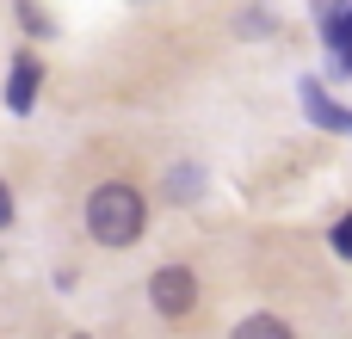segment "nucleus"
I'll return each instance as SVG.
<instances>
[{
    "label": "nucleus",
    "mask_w": 352,
    "mask_h": 339,
    "mask_svg": "<svg viewBox=\"0 0 352 339\" xmlns=\"http://www.w3.org/2000/svg\"><path fill=\"white\" fill-rule=\"evenodd\" d=\"M142 229H148V204H142L136 185L111 179V185H99V191L87 198V235H93L99 247H136Z\"/></svg>",
    "instance_id": "nucleus-1"
},
{
    "label": "nucleus",
    "mask_w": 352,
    "mask_h": 339,
    "mask_svg": "<svg viewBox=\"0 0 352 339\" xmlns=\"http://www.w3.org/2000/svg\"><path fill=\"white\" fill-rule=\"evenodd\" d=\"M148 303H155V315L179 321V315H192V303H198V278H192L186 266H161V272L148 278Z\"/></svg>",
    "instance_id": "nucleus-2"
},
{
    "label": "nucleus",
    "mask_w": 352,
    "mask_h": 339,
    "mask_svg": "<svg viewBox=\"0 0 352 339\" xmlns=\"http://www.w3.org/2000/svg\"><path fill=\"white\" fill-rule=\"evenodd\" d=\"M37 86H43V68H37V56H12V80H6V111H12V117H25V111L37 105Z\"/></svg>",
    "instance_id": "nucleus-3"
},
{
    "label": "nucleus",
    "mask_w": 352,
    "mask_h": 339,
    "mask_svg": "<svg viewBox=\"0 0 352 339\" xmlns=\"http://www.w3.org/2000/svg\"><path fill=\"white\" fill-rule=\"evenodd\" d=\"M303 111H309L322 130H334V136H352V111H346V105H334V99L322 93V80H303Z\"/></svg>",
    "instance_id": "nucleus-4"
},
{
    "label": "nucleus",
    "mask_w": 352,
    "mask_h": 339,
    "mask_svg": "<svg viewBox=\"0 0 352 339\" xmlns=\"http://www.w3.org/2000/svg\"><path fill=\"white\" fill-rule=\"evenodd\" d=\"M235 339H291V327H285L278 315H248V321L235 327Z\"/></svg>",
    "instance_id": "nucleus-5"
},
{
    "label": "nucleus",
    "mask_w": 352,
    "mask_h": 339,
    "mask_svg": "<svg viewBox=\"0 0 352 339\" xmlns=\"http://www.w3.org/2000/svg\"><path fill=\"white\" fill-rule=\"evenodd\" d=\"M328 43H334V56H340V62H352V6H340V12H334Z\"/></svg>",
    "instance_id": "nucleus-6"
},
{
    "label": "nucleus",
    "mask_w": 352,
    "mask_h": 339,
    "mask_svg": "<svg viewBox=\"0 0 352 339\" xmlns=\"http://www.w3.org/2000/svg\"><path fill=\"white\" fill-rule=\"evenodd\" d=\"M198 185H204V179H198V167H179V179L167 173V198H198Z\"/></svg>",
    "instance_id": "nucleus-7"
},
{
    "label": "nucleus",
    "mask_w": 352,
    "mask_h": 339,
    "mask_svg": "<svg viewBox=\"0 0 352 339\" xmlns=\"http://www.w3.org/2000/svg\"><path fill=\"white\" fill-rule=\"evenodd\" d=\"M19 19H25V31H37V37H50V31H56V25H50V19L31 6V0H19Z\"/></svg>",
    "instance_id": "nucleus-8"
},
{
    "label": "nucleus",
    "mask_w": 352,
    "mask_h": 339,
    "mask_svg": "<svg viewBox=\"0 0 352 339\" xmlns=\"http://www.w3.org/2000/svg\"><path fill=\"white\" fill-rule=\"evenodd\" d=\"M334 253L352 259V216H340V229H334Z\"/></svg>",
    "instance_id": "nucleus-9"
},
{
    "label": "nucleus",
    "mask_w": 352,
    "mask_h": 339,
    "mask_svg": "<svg viewBox=\"0 0 352 339\" xmlns=\"http://www.w3.org/2000/svg\"><path fill=\"white\" fill-rule=\"evenodd\" d=\"M6 222H12V191L0 185V229H6Z\"/></svg>",
    "instance_id": "nucleus-10"
}]
</instances>
